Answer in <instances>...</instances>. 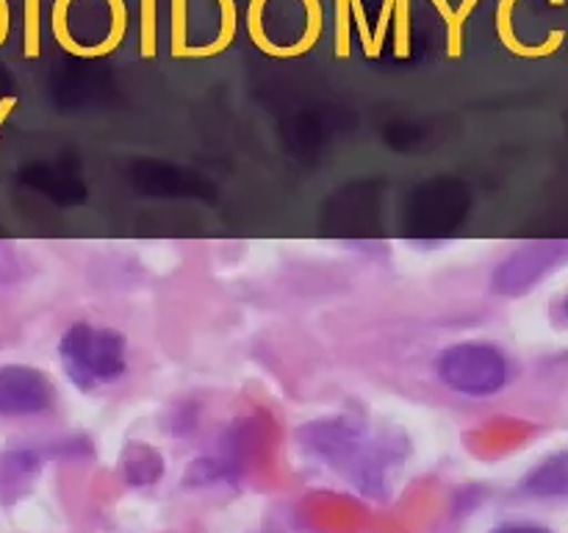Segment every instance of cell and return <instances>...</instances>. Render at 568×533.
I'll list each match as a JSON object with an SVG mask.
<instances>
[{
    "mask_svg": "<svg viewBox=\"0 0 568 533\" xmlns=\"http://www.w3.org/2000/svg\"><path fill=\"white\" fill-rule=\"evenodd\" d=\"M436 372L453 392L488 398L510 381V361L497 344L460 342L438 353Z\"/></svg>",
    "mask_w": 568,
    "mask_h": 533,
    "instance_id": "3",
    "label": "cell"
},
{
    "mask_svg": "<svg viewBox=\"0 0 568 533\" xmlns=\"http://www.w3.org/2000/svg\"><path fill=\"white\" fill-rule=\"evenodd\" d=\"M491 533H552V531L541 525H503Z\"/></svg>",
    "mask_w": 568,
    "mask_h": 533,
    "instance_id": "9",
    "label": "cell"
},
{
    "mask_svg": "<svg viewBox=\"0 0 568 533\" xmlns=\"http://www.w3.org/2000/svg\"><path fill=\"white\" fill-rule=\"evenodd\" d=\"M67 378L83 392L120 381L128 370L125 336L114 328H94L87 322L67 328L59 342Z\"/></svg>",
    "mask_w": 568,
    "mask_h": 533,
    "instance_id": "2",
    "label": "cell"
},
{
    "mask_svg": "<svg viewBox=\"0 0 568 533\" xmlns=\"http://www.w3.org/2000/svg\"><path fill=\"white\" fill-rule=\"evenodd\" d=\"M519 492L532 500H568V450L552 453L532 466L519 483Z\"/></svg>",
    "mask_w": 568,
    "mask_h": 533,
    "instance_id": "6",
    "label": "cell"
},
{
    "mask_svg": "<svg viewBox=\"0 0 568 533\" xmlns=\"http://www.w3.org/2000/svg\"><path fill=\"white\" fill-rule=\"evenodd\" d=\"M164 475V459L155 447L150 444H128L125 453H122V477H125L128 486H153L159 477Z\"/></svg>",
    "mask_w": 568,
    "mask_h": 533,
    "instance_id": "8",
    "label": "cell"
},
{
    "mask_svg": "<svg viewBox=\"0 0 568 533\" xmlns=\"http://www.w3.org/2000/svg\"><path fill=\"white\" fill-rule=\"evenodd\" d=\"M55 389L33 366H0V416H33L53 405Z\"/></svg>",
    "mask_w": 568,
    "mask_h": 533,
    "instance_id": "5",
    "label": "cell"
},
{
    "mask_svg": "<svg viewBox=\"0 0 568 533\" xmlns=\"http://www.w3.org/2000/svg\"><path fill=\"white\" fill-rule=\"evenodd\" d=\"M560 316H564V320L568 322V298L564 300V303H560Z\"/></svg>",
    "mask_w": 568,
    "mask_h": 533,
    "instance_id": "10",
    "label": "cell"
},
{
    "mask_svg": "<svg viewBox=\"0 0 568 533\" xmlns=\"http://www.w3.org/2000/svg\"><path fill=\"white\" fill-rule=\"evenodd\" d=\"M564 264H568V239L527 242L516 248L508 259L499 261L491 286L505 298H519Z\"/></svg>",
    "mask_w": 568,
    "mask_h": 533,
    "instance_id": "4",
    "label": "cell"
},
{
    "mask_svg": "<svg viewBox=\"0 0 568 533\" xmlns=\"http://www.w3.org/2000/svg\"><path fill=\"white\" fill-rule=\"evenodd\" d=\"M300 442L311 455L347 477L366 497H383L399 470L403 450L392 436H372L353 416H327L303 425Z\"/></svg>",
    "mask_w": 568,
    "mask_h": 533,
    "instance_id": "1",
    "label": "cell"
},
{
    "mask_svg": "<svg viewBox=\"0 0 568 533\" xmlns=\"http://www.w3.org/2000/svg\"><path fill=\"white\" fill-rule=\"evenodd\" d=\"M39 464H42L39 453L28 447L9 450L6 455H0V497H3V503H14L17 497L28 492L31 481L37 477Z\"/></svg>",
    "mask_w": 568,
    "mask_h": 533,
    "instance_id": "7",
    "label": "cell"
}]
</instances>
